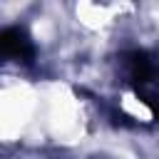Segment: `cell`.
Listing matches in <instances>:
<instances>
[{
    "mask_svg": "<svg viewBox=\"0 0 159 159\" xmlns=\"http://www.w3.org/2000/svg\"><path fill=\"white\" fill-rule=\"evenodd\" d=\"M35 57V47L27 37V32L17 25L0 30V65L7 60L15 62H32Z\"/></svg>",
    "mask_w": 159,
    "mask_h": 159,
    "instance_id": "7a4b0ae2",
    "label": "cell"
},
{
    "mask_svg": "<svg viewBox=\"0 0 159 159\" xmlns=\"http://www.w3.org/2000/svg\"><path fill=\"white\" fill-rule=\"evenodd\" d=\"M122 72L134 97L159 119V55L147 50H132L122 55Z\"/></svg>",
    "mask_w": 159,
    "mask_h": 159,
    "instance_id": "6da1fadb",
    "label": "cell"
}]
</instances>
